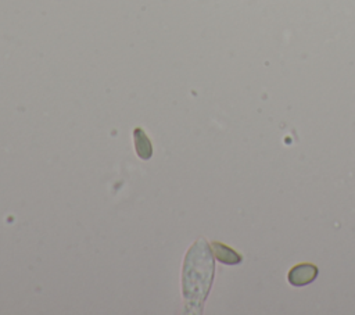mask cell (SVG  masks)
I'll return each instance as SVG.
<instances>
[{
	"instance_id": "obj_2",
	"label": "cell",
	"mask_w": 355,
	"mask_h": 315,
	"mask_svg": "<svg viewBox=\"0 0 355 315\" xmlns=\"http://www.w3.org/2000/svg\"><path fill=\"white\" fill-rule=\"evenodd\" d=\"M318 273H319V269L315 264L301 262V264L294 265L288 271L287 280L294 287H302V286L312 283L318 278Z\"/></svg>"
},
{
	"instance_id": "obj_3",
	"label": "cell",
	"mask_w": 355,
	"mask_h": 315,
	"mask_svg": "<svg viewBox=\"0 0 355 315\" xmlns=\"http://www.w3.org/2000/svg\"><path fill=\"white\" fill-rule=\"evenodd\" d=\"M211 250L215 258L226 265H237L241 262L243 257L233 248L227 247L226 244H222L219 241H212L211 243Z\"/></svg>"
},
{
	"instance_id": "obj_4",
	"label": "cell",
	"mask_w": 355,
	"mask_h": 315,
	"mask_svg": "<svg viewBox=\"0 0 355 315\" xmlns=\"http://www.w3.org/2000/svg\"><path fill=\"white\" fill-rule=\"evenodd\" d=\"M133 139H135L136 154L141 160H150L153 155V146H151L150 139L147 137V135L144 133V130L141 128H136L133 130Z\"/></svg>"
},
{
	"instance_id": "obj_1",
	"label": "cell",
	"mask_w": 355,
	"mask_h": 315,
	"mask_svg": "<svg viewBox=\"0 0 355 315\" xmlns=\"http://www.w3.org/2000/svg\"><path fill=\"white\" fill-rule=\"evenodd\" d=\"M215 262L211 246L197 240L187 251L182 271V291L186 301V312L200 314L212 286Z\"/></svg>"
}]
</instances>
